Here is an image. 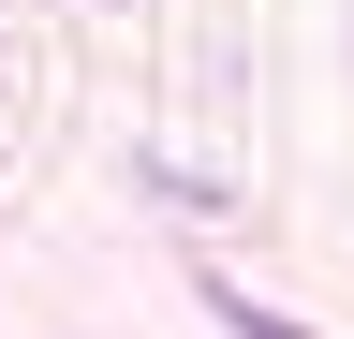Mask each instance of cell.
I'll return each instance as SVG.
<instances>
[{
	"label": "cell",
	"instance_id": "cell-1",
	"mask_svg": "<svg viewBox=\"0 0 354 339\" xmlns=\"http://www.w3.org/2000/svg\"><path fill=\"white\" fill-rule=\"evenodd\" d=\"M207 310L236 325V339H310V325H281V310H266V295H221V280H207Z\"/></svg>",
	"mask_w": 354,
	"mask_h": 339
}]
</instances>
